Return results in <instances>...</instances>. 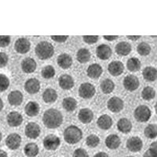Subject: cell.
Returning a JSON list of instances; mask_svg holds the SVG:
<instances>
[{"label":"cell","instance_id":"cell-1","mask_svg":"<svg viewBox=\"0 0 157 157\" xmlns=\"http://www.w3.org/2000/svg\"><path fill=\"white\" fill-rule=\"evenodd\" d=\"M43 122L47 128H57L62 124L63 116L60 111L54 109H50L46 111L43 114Z\"/></svg>","mask_w":157,"mask_h":157},{"label":"cell","instance_id":"cell-2","mask_svg":"<svg viewBox=\"0 0 157 157\" xmlns=\"http://www.w3.org/2000/svg\"><path fill=\"white\" fill-rule=\"evenodd\" d=\"M82 137V132L78 127L74 125L69 126L64 130V138L68 144L73 145L79 142Z\"/></svg>","mask_w":157,"mask_h":157},{"label":"cell","instance_id":"cell-3","mask_svg":"<svg viewBox=\"0 0 157 157\" xmlns=\"http://www.w3.org/2000/svg\"><path fill=\"white\" fill-rule=\"evenodd\" d=\"M35 50L36 55L41 60L50 58L54 54V46L47 41H43L38 43Z\"/></svg>","mask_w":157,"mask_h":157},{"label":"cell","instance_id":"cell-4","mask_svg":"<svg viewBox=\"0 0 157 157\" xmlns=\"http://www.w3.org/2000/svg\"><path fill=\"white\" fill-rule=\"evenodd\" d=\"M151 110L146 105H140L134 110V118L136 120L141 123L147 122L151 117Z\"/></svg>","mask_w":157,"mask_h":157},{"label":"cell","instance_id":"cell-5","mask_svg":"<svg viewBox=\"0 0 157 157\" xmlns=\"http://www.w3.org/2000/svg\"><path fill=\"white\" fill-rule=\"evenodd\" d=\"M96 93L94 86L90 82H84L81 84L78 88V94L84 99H90L93 98Z\"/></svg>","mask_w":157,"mask_h":157},{"label":"cell","instance_id":"cell-6","mask_svg":"<svg viewBox=\"0 0 157 157\" xmlns=\"http://www.w3.org/2000/svg\"><path fill=\"white\" fill-rule=\"evenodd\" d=\"M61 145V140L54 134H49L43 140V146L47 150H56Z\"/></svg>","mask_w":157,"mask_h":157},{"label":"cell","instance_id":"cell-7","mask_svg":"<svg viewBox=\"0 0 157 157\" xmlns=\"http://www.w3.org/2000/svg\"><path fill=\"white\" fill-rule=\"evenodd\" d=\"M25 135L27 136L30 139H36L39 135H40V132H41V129L40 127L38 125L37 123H34V122H31L27 124V126L25 127Z\"/></svg>","mask_w":157,"mask_h":157},{"label":"cell","instance_id":"cell-8","mask_svg":"<svg viewBox=\"0 0 157 157\" xmlns=\"http://www.w3.org/2000/svg\"><path fill=\"white\" fill-rule=\"evenodd\" d=\"M123 86L129 91H134L139 87V79L135 75H129L123 79Z\"/></svg>","mask_w":157,"mask_h":157},{"label":"cell","instance_id":"cell-9","mask_svg":"<svg viewBox=\"0 0 157 157\" xmlns=\"http://www.w3.org/2000/svg\"><path fill=\"white\" fill-rule=\"evenodd\" d=\"M14 48L17 53L25 54L30 50L31 43L28 39L20 38V39H17V41L15 42Z\"/></svg>","mask_w":157,"mask_h":157},{"label":"cell","instance_id":"cell-10","mask_svg":"<svg viewBox=\"0 0 157 157\" xmlns=\"http://www.w3.org/2000/svg\"><path fill=\"white\" fill-rule=\"evenodd\" d=\"M21 144V137L15 133L9 134L6 139V145L11 150L17 149Z\"/></svg>","mask_w":157,"mask_h":157},{"label":"cell","instance_id":"cell-11","mask_svg":"<svg viewBox=\"0 0 157 157\" xmlns=\"http://www.w3.org/2000/svg\"><path fill=\"white\" fill-rule=\"evenodd\" d=\"M108 109L113 112V113H119L120 111L123 110L124 103L121 98L118 97H113L111 98L108 101Z\"/></svg>","mask_w":157,"mask_h":157},{"label":"cell","instance_id":"cell-12","mask_svg":"<svg viewBox=\"0 0 157 157\" xmlns=\"http://www.w3.org/2000/svg\"><path fill=\"white\" fill-rule=\"evenodd\" d=\"M127 147L130 152H137L142 148L143 142L139 137H131L127 140Z\"/></svg>","mask_w":157,"mask_h":157},{"label":"cell","instance_id":"cell-13","mask_svg":"<svg viewBox=\"0 0 157 157\" xmlns=\"http://www.w3.org/2000/svg\"><path fill=\"white\" fill-rule=\"evenodd\" d=\"M25 90L30 94H35L40 90V82L36 78H29L25 82Z\"/></svg>","mask_w":157,"mask_h":157},{"label":"cell","instance_id":"cell-14","mask_svg":"<svg viewBox=\"0 0 157 157\" xmlns=\"http://www.w3.org/2000/svg\"><path fill=\"white\" fill-rule=\"evenodd\" d=\"M7 123L10 127H19L23 122V116L17 112H10L6 117Z\"/></svg>","mask_w":157,"mask_h":157},{"label":"cell","instance_id":"cell-15","mask_svg":"<svg viewBox=\"0 0 157 157\" xmlns=\"http://www.w3.org/2000/svg\"><path fill=\"white\" fill-rule=\"evenodd\" d=\"M109 73L113 76H118L121 75L124 71V65L121 61H115L111 62L108 66Z\"/></svg>","mask_w":157,"mask_h":157},{"label":"cell","instance_id":"cell-16","mask_svg":"<svg viewBox=\"0 0 157 157\" xmlns=\"http://www.w3.org/2000/svg\"><path fill=\"white\" fill-rule=\"evenodd\" d=\"M36 67H37V64H36V61L31 57L25 58L21 62V68L25 73L29 74L34 72L36 69Z\"/></svg>","mask_w":157,"mask_h":157},{"label":"cell","instance_id":"cell-17","mask_svg":"<svg viewBox=\"0 0 157 157\" xmlns=\"http://www.w3.org/2000/svg\"><path fill=\"white\" fill-rule=\"evenodd\" d=\"M59 86H61L63 90H68L71 89L74 86V79L73 78L69 75L64 74L60 76L59 78Z\"/></svg>","mask_w":157,"mask_h":157},{"label":"cell","instance_id":"cell-18","mask_svg":"<svg viewBox=\"0 0 157 157\" xmlns=\"http://www.w3.org/2000/svg\"><path fill=\"white\" fill-rule=\"evenodd\" d=\"M96 54L101 60H107L112 55V49L108 45L101 44L97 47Z\"/></svg>","mask_w":157,"mask_h":157},{"label":"cell","instance_id":"cell-19","mask_svg":"<svg viewBox=\"0 0 157 157\" xmlns=\"http://www.w3.org/2000/svg\"><path fill=\"white\" fill-rule=\"evenodd\" d=\"M23 94L21 91L13 90L11 91L8 95V101L11 105L17 106L20 105L23 101Z\"/></svg>","mask_w":157,"mask_h":157},{"label":"cell","instance_id":"cell-20","mask_svg":"<svg viewBox=\"0 0 157 157\" xmlns=\"http://www.w3.org/2000/svg\"><path fill=\"white\" fill-rule=\"evenodd\" d=\"M78 118L82 123H90L94 119V113L90 109H82L78 112Z\"/></svg>","mask_w":157,"mask_h":157},{"label":"cell","instance_id":"cell-21","mask_svg":"<svg viewBox=\"0 0 157 157\" xmlns=\"http://www.w3.org/2000/svg\"><path fill=\"white\" fill-rule=\"evenodd\" d=\"M97 124L101 130H109L113 126V120L109 115H102L98 118Z\"/></svg>","mask_w":157,"mask_h":157},{"label":"cell","instance_id":"cell-22","mask_svg":"<svg viewBox=\"0 0 157 157\" xmlns=\"http://www.w3.org/2000/svg\"><path fill=\"white\" fill-rule=\"evenodd\" d=\"M103 72L101 66L98 64H90L86 70L87 75L91 78H98Z\"/></svg>","mask_w":157,"mask_h":157},{"label":"cell","instance_id":"cell-23","mask_svg":"<svg viewBox=\"0 0 157 157\" xmlns=\"http://www.w3.org/2000/svg\"><path fill=\"white\" fill-rule=\"evenodd\" d=\"M57 64L63 69L70 68L72 64V58L68 54H61L57 57Z\"/></svg>","mask_w":157,"mask_h":157},{"label":"cell","instance_id":"cell-24","mask_svg":"<svg viewBox=\"0 0 157 157\" xmlns=\"http://www.w3.org/2000/svg\"><path fill=\"white\" fill-rule=\"evenodd\" d=\"M121 140L120 137L116 134H110L105 139V145L110 149H116L120 147Z\"/></svg>","mask_w":157,"mask_h":157},{"label":"cell","instance_id":"cell-25","mask_svg":"<svg viewBox=\"0 0 157 157\" xmlns=\"http://www.w3.org/2000/svg\"><path fill=\"white\" fill-rule=\"evenodd\" d=\"M117 128L123 134H128L132 130V123L127 118H122L118 121Z\"/></svg>","mask_w":157,"mask_h":157},{"label":"cell","instance_id":"cell-26","mask_svg":"<svg viewBox=\"0 0 157 157\" xmlns=\"http://www.w3.org/2000/svg\"><path fill=\"white\" fill-rule=\"evenodd\" d=\"M40 108L39 104L36 101H30L26 105L25 108V111L26 115L30 117H33L39 114Z\"/></svg>","mask_w":157,"mask_h":157},{"label":"cell","instance_id":"cell-27","mask_svg":"<svg viewBox=\"0 0 157 157\" xmlns=\"http://www.w3.org/2000/svg\"><path fill=\"white\" fill-rule=\"evenodd\" d=\"M116 52L120 56H127L131 52V46L127 42H120L116 46Z\"/></svg>","mask_w":157,"mask_h":157},{"label":"cell","instance_id":"cell-28","mask_svg":"<svg viewBox=\"0 0 157 157\" xmlns=\"http://www.w3.org/2000/svg\"><path fill=\"white\" fill-rule=\"evenodd\" d=\"M43 99L46 103H54L57 99V91L52 88H48L43 92Z\"/></svg>","mask_w":157,"mask_h":157},{"label":"cell","instance_id":"cell-29","mask_svg":"<svg viewBox=\"0 0 157 157\" xmlns=\"http://www.w3.org/2000/svg\"><path fill=\"white\" fill-rule=\"evenodd\" d=\"M142 75L145 80L148 82H153L156 79L157 77V71L154 67L148 66L143 70Z\"/></svg>","mask_w":157,"mask_h":157},{"label":"cell","instance_id":"cell-30","mask_svg":"<svg viewBox=\"0 0 157 157\" xmlns=\"http://www.w3.org/2000/svg\"><path fill=\"white\" fill-rule=\"evenodd\" d=\"M24 152L28 157H36L39 154V147L36 143H29L25 145Z\"/></svg>","mask_w":157,"mask_h":157},{"label":"cell","instance_id":"cell-31","mask_svg":"<svg viewBox=\"0 0 157 157\" xmlns=\"http://www.w3.org/2000/svg\"><path fill=\"white\" fill-rule=\"evenodd\" d=\"M127 67L129 71H132V72H136V71H139L141 69V61H140V60L138 58L131 57V58H130L127 61Z\"/></svg>","mask_w":157,"mask_h":157},{"label":"cell","instance_id":"cell-32","mask_svg":"<svg viewBox=\"0 0 157 157\" xmlns=\"http://www.w3.org/2000/svg\"><path fill=\"white\" fill-rule=\"evenodd\" d=\"M62 105L64 109L68 112H73L77 107V101L75 98L68 97L63 100Z\"/></svg>","mask_w":157,"mask_h":157},{"label":"cell","instance_id":"cell-33","mask_svg":"<svg viewBox=\"0 0 157 157\" xmlns=\"http://www.w3.org/2000/svg\"><path fill=\"white\" fill-rule=\"evenodd\" d=\"M91 57V54L89 50L86 48H82L77 52V60L78 62L86 63L90 61Z\"/></svg>","mask_w":157,"mask_h":157},{"label":"cell","instance_id":"cell-34","mask_svg":"<svg viewBox=\"0 0 157 157\" xmlns=\"http://www.w3.org/2000/svg\"><path fill=\"white\" fill-rule=\"evenodd\" d=\"M101 89L103 91V93L107 94L112 93L115 89L114 82L109 78H106V79L102 81L101 83Z\"/></svg>","mask_w":157,"mask_h":157},{"label":"cell","instance_id":"cell-35","mask_svg":"<svg viewBox=\"0 0 157 157\" xmlns=\"http://www.w3.org/2000/svg\"><path fill=\"white\" fill-rule=\"evenodd\" d=\"M145 137L149 139H154L157 136V126L155 124H149L145 129Z\"/></svg>","mask_w":157,"mask_h":157},{"label":"cell","instance_id":"cell-36","mask_svg":"<svg viewBox=\"0 0 157 157\" xmlns=\"http://www.w3.org/2000/svg\"><path fill=\"white\" fill-rule=\"evenodd\" d=\"M155 91L151 86H146L142 90L141 92V97L145 101H149L152 100L155 98Z\"/></svg>","mask_w":157,"mask_h":157},{"label":"cell","instance_id":"cell-37","mask_svg":"<svg viewBox=\"0 0 157 157\" xmlns=\"http://www.w3.org/2000/svg\"><path fill=\"white\" fill-rule=\"evenodd\" d=\"M137 53L141 56H147L151 53V47L146 43H141L137 47Z\"/></svg>","mask_w":157,"mask_h":157},{"label":"cell","instance_id":"cell-38","mask_svg":"<svg viewBox=\"0 0 157 157\" xmlns=\"http://www.w3.org/2000/svg\"><path fill=\"white\" fill-rule=\"evenodd\" d=\"M86 145L90 148H95L100 143V138L96 134H90L88 136L86 139Z\"/></svg>","mask_w":157,"mask_h":157},{"label":"cell","instance_id":"cell-39","mask_svg":"<svg viewBox=\"0 0 157 157\" xmlns=\"http://www.w3.org/2000/svg\"><path fill=\"white\" fill-rule=\"evenodd\" d=\"M42 76L45 78H50L55 75V69L51 65H47L42 70Z\"/></svg>","mask_w":157,"mask_h":157},{"label":"cell","instance_id":"cell-40","mask_svg":"<svg viewBox=\"0 0 157 157\" xmlns=\"http://www.w3.org/2000/svg\"><path fill=\"white\" fill-rule=\"evenodd\" d=\"M10 86V79L4 74H0V92L6 90Z\"/></svg>","mask_w":157,"mask_h":157},{"label":"cell","instance_id":"cell-41","mask_svg":"<svg viewBox=\"0 0 157 157\" xmlns=\"http://www.w3.org/2000/svg\"><path fill=\"white\" fill-rule=\"evenodd\" d=\"M11 39L9 36H0V47H6L9 46Z\"/></svg>","mask_w":157,"mask_h":157},{"label":"cell","instance_id":"cell-42","mask_svg":"<svg viewBox=\"0 0 157 157\" xmlns=\"http://www.w3.org/2000/svg\"><path fill=\"white\" fill-rule=\"evenodd\" d=\"M8 61H9V57H8L7 54L4 52H0V68L6 66Z\"/></svg>","mask_w":157,"mask_h":157},{"label":"cell","instance_id":"cell-43","mask_svg":"<svg viewBox=\"0 0 157 157\" xmlns=\"http://www.w3.org/2000/svg\"><path fill=\"white\" fill-rule=\"evenodd\" d=\"M83 41L88 44H94L98 41V36H82Z\"/></svg>","mask_w":157,"mask_h":157},{"label":"cell","instance_id":"cell-44","mask_svg":"<svg viewBox=\"0 0 157 157\" xmlns=\"http://www.w3.org/2000/svg\"><path fill=\"white\" fill-rule=\"evenodd\" d=\"M72 157H89L87 152L83 148H77L73 152Z\"/></svg>","mask_w":157,"mask_h":157},{"label":"cell","instance_id":"cell-45","mask_svg":"<svg viewBox=\"0 0 157 157\" xmlns=\"http://www.w3.org/2000/svg\"><path fill=\"white\" fill-rule=\"evenodd\" d=\"M68 36H52V40L57 42V43H64L68 39Z\"/></svg>","mask_w":157,"mask_h":157},{"label":"cell","instance_id":"cell-46","mask_svg":"<svg viewBox=\"0 0 157 157\" xmlns=\"http://www.w3.org/2000/svg\"><path fill=\"white\" fill-rule=\"evenodd\" d=\"M143 157H157V150L153 148H148L145 152Z\"/></svg>","mask_w":157,"mask_h":157},{"label":"cell","instance_id":"cell-47","mask_svg":"<svg viewBox=\"0 0 157 157\" xmlns=\"http://www.w3.org/2000/svg\"><path fill=\"white\" fill-rule=\"evenodd\" d=\"M103 37H104V39H106V40H108V41H113V40H116V39H117L118 38H119V36H104Z\"/></svg>","mask_w":157,"mask_h":157},{"label":"cell","instance_id":"cell-48","mask_svg":"<svg viewBox=\"0 0 157 157\" xmlns=\"http://www.w3.org/2000/svg\"><path fill=\"white\" fill-rule=\"evenodd\" d=\"M94 157H109V155H108L107 153H105V152H101L97 153L96 155H94Z\"/></svg>","mask_w":157,"mask_h":157},{"label":"cell","instance_id":"cell-49","mask_svg":"<svg viewBox=\"0 0 157 157\" xmlns=\"http://www.w3.org/2000/svg\"><path fill=\"white\" fill-rule=\"evenodd\" d=\"M127 38H128L129 39H130V40H133V41H135V40H137V39H139L140 38H141V36H127Z\"/></svg>","mask_w":157,"mask_h":157},{"label":"cell","instance_id":"cell-50","mask_svg":"<svg viewBox=\"0 0 157 157\" xmlns=\"http://www.w3.org/2000/svg\"><path fill=\"white\" fill-rule=\"evenodd\" d=\"M0 157H8V155L5 151L0 149Z\"/></svg>","mask_w":157,"mask_h":157},{"label":"cell","instance_id":"cell-51","mask_svg":"<svg viewBox=\"0 0 157 157\" xmlns=\"http://www.w3.org/2000/svg\"><path fill=\"white\" fill-rule=\"evenodd\" d=\"M150 148H153V149H156L157 150V148H156V142H153L151 145V146H150Z\"/></svg>","mask_w":157,"mask_h":157},{"label":"cell","instance_id":"cell-52","mask_svg":"<svg viewBox=\"0 0 157 157\" xmlns=\"http://www.w3.org/2000/svg\"><path fill=\"white\" fill-rule=\"evenodd\" d=\"M3 101H2V99H0V111L2 110L3 109Z\"/></svg>","mask_w":157,"mask_h":157},{"label":"cell","instance_id":"cell-53","mask_svg":"<svg viewBox=\"0 0 157 157\" xmlns=\"http://www.w3.org/2000/svg\"><path fill=\"white\" fill-rule=\"evenodd\" d=\"M2 133H1V131H0V142H1V141H2Z\"/></svg>","mask_w":157,"mask_h":157},{"label":"cell","instance_id":"cell-54","mask_svg":"<svg viewBox=\"0 0 157 157\" xmlns=\"http://www.w3.org/2000/svg\"><path fill=\"white\" fill-rule=\"evenodd\" d=\"M127 157H134V156H127Z\"/></svg>","mask_w":157,"mask_h":157}]
</instances>
